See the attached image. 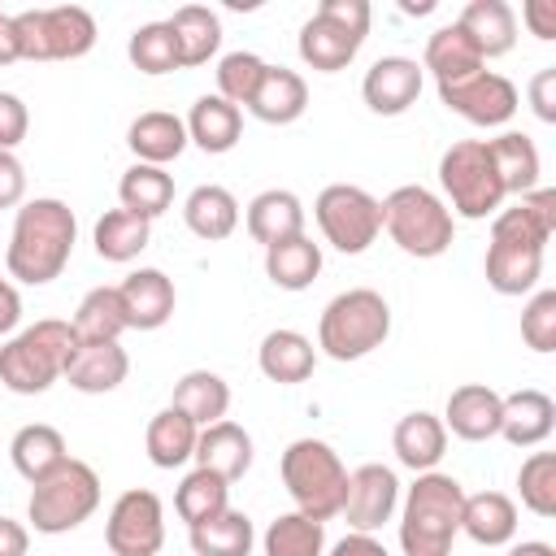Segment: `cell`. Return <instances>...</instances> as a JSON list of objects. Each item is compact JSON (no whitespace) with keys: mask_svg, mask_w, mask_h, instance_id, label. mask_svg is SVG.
<instances>
[{"mask_svg":"<svg viewBox=\"0 0 556 556\" xmlns=\"http://www.w3.org/2000/svg\"><path fill=\"white\" fill-rule=\"evenodd\" d=\"M74 239H78V222L65 200L43 195V200L22 204L13 222V239H9V274L30 287L52 282L65 269Z\"/></svg>","mask_w":556,"mask_h":556,"instance_id":"6da1fadb","label":"cell"},{"mask_svg":"<svg viewBox=\"0 0 556 556\" xmlns=\"http://www.w3.org/2000/svg\"><path fill=\"white\" fill-rule=\"evenodd\" d=\"M78 352V334L61 317H43L0 348V382L17 395L48 391Z\"/></svg>","mask_w":556,"mask_h":556,"instance_id":"7a4b0ae2","label":"cell"},{"mask_svg":"<svg viewBox=\"0 0 556 556\" xmlns=\"http://www.w3.org/2000/svg\"><path fill=\"white\" fill-rule=\"evenodd\" d=\"M460 508H465V491L456 478L421 473L404 500V521H400L404 556H447L460 530Z\"/></svg>","mask_w":556,"mask_h":556,"instance_id":"3957f363","label":"cell"},{"mask_svg":"<svg viewBox=\"0 0 556 556\" xmlns=\"http://www.w3.org/2000/svg\"><path fill=\"white\" fill-rule=\"evenodd\" d=\"M391 334V308L374 287H352L339 291L326 308H321V326H317V343L330 361H356L374 348H382V339Z\"/></svg>","mask_w":556,"mask_h":556,"instance_id":"277c9868","label":"cell"},{"mask_svg":"<svg viewBox=\"0 0 556 556\" xmlns=\"http://www.w3.org/2000/svg\"><path fill=\"white\" fill-rule=\"evenodd\" d=\"M282 482L295 500V508L313 521H326L339 513L343 504V486H348V469L339 460V452L321 439H295L282 452Z\"/></svg>","mask_w":556,"mask_h":556,"instance_id":"5b68a950","label":"cell"},{"mask_svg":"<svg viewBox=\"0 0 556 556\" xmlns=\"http://www.w3.org/2000/svg\"><path fill=\"white\" fill-rule=\"evenodd\" d=\"M100 504V478L87 460L65 456L48 478L35 482L30 491V521L39 534H65L83 526Z\"/></svg>","mask_w":556,"mask_h":556,"instance_id":"8992f818","label":"cell"},{"mask_svg":"<svg viewBox=\"0 0 556 556\" xmlns=\"http://www.w3.org/2000/svg\"><path fill=\"white\" fill-rule=\"evenodd\" d=\"M365 30H369L365 0H321V9L300 26V56L313 70L334 74L361 52Z\"/></svg>","mask_w":556,"mask_h":556,"instance_id":"52a82bcc","label":"cell"},{"mask_svg":"<svg viewBox=\"0 0 556 556\" xmlns=\"http://www.w3.org/2000/svg\"><path fill=\"white\" fill-rule=\"evenodd\" d=\"M382 226L408 256H439L452 248V213L443 200L417 182L395 187L382 200Z\"/></svg>","mask_w":556,"mask_h":556,"instance_id":"ba28073f","label":"cell"},{"mask_svg":"<svg viewBox=\"0 0 556 556\" xmlns=\"http://www.w3.org/2000/svg\"><path fill=\"white\" fill-rule=\"evenodd\" d=\"M439 182L452 195V208L460 217H486L504 200V187L495 178V165L482 139H456L439 156Z\"/></svg>","mask_w":556,"mask_h":556,"instance_id":"9c48e42d","label":"cell"},{"mask_svg":"<svg viewBox=\"0 0 556 556\" xmlns=\"http://www.w3.org/2000/svg\"><path fill=\"white\" fill-rule=\"evenodd\" d=\"M313 213H317L321 235H326L339 252H348V256L365 252V248L378 239V230H382V204H378L365 187H352V182H330V187H321Z\"/></svg>","mask_w":556,"mask_h":556,"instance_id":"30bf717a","label":"cell"},{"mask_svg":"<svg viewBox=\"0 0 556 556\" xmlns=\"http://www.w3.org/2000/svg\"><path fill=\"white\" fill-rule=\"evenodd\" d=\"M104 543L113 556H156L165 543V513H161L156 491H148V486L122 491L109 508Z\"/></svg>","mask_w":556,"mask_h":556,"instance_id":"8fae6325","label":"cell"},{"mask_svg":"<svg viewBox=\"0 0 556 556\" xmlns=\"http://www.w3.org/2000/svg\"><path fill=\"white\" fill-rule=\"evenodd\" d=\"M439 100L478 126H500L517 113V87L491 70H478L460 83H439Z\"/></svg>","mask_w":556,"mask_h":556,"instance_id":"7c38bea8","label":"cell"},{"mask_svg":"<svg viewBox=\"0 0 556 556\" xmlns=\"http://www.w3.org/2000/svg\"><path fill=\"white\" fill-rule=\"evenodd\" d=\"M395 500H400V482L387 465H361L348 473V486H343V504L339 513L348 517V526L356 534H369L378 530L391 513H395Z\"/></svg>","mask_w":556,"mask_h":556,"instance_id":"4fadbf2b","label":"cell"},{"mask_svg":"<svg viewBox=\"0 0 556 556\" xmlns=\"http://www.w3.org/2000/svg\"><path fill=\"white\" fill-rule=\"evenodd\" d=\"M361 96L374 113L395 117L421 96V65L413 56H378L361 83Z\"/></svg>","mask_w":556,"mask_h":556,"instance_id":"5bb4252c","label":"cell"},{"mask_svg":"<svg viewBox=\"0 0 556 556\" xmlns=\"http://www.w3.org/2000/svg\"><path fill=\"white\" fill-rule=\"evenodd\" d=\"M552 426H556V404L547 391L521 387L513 395H500V434L513 447H530V443L547 439Z\"/></svg>","mask_w":556,"mask_h":556,"instance_id":"9a60e30c","label":"cell"},{"mask_svg":"<svg viewBox=\"0 0 556 556\" xmlns=\"http://www.w3.org/2000/svg\"><path fill=\"white\" fill-rule=\"evenodd\" d=\"M117 295H122L126 326H135V330H156L174 313V282L161 269H135L117 287Z\"/></svg>","mask_w":556,"mask_h":556,"instance_id":"2e32d148","label":"cell"},{"mask_svg":"<svg viewBox=\"0 0 556 556\" xmlns=\"http://www.w3.org/2000/svg\"><path fill=\"white\" fill-rule=\"evenodd\" d=\"M195 460H200V469H213L217 478L235 482L252 465V434L222 417L195 434Z\"/></svg>","mask_w":556,"mask_h":556,"instance_id":"e0dca14e","label":"cell"},{"mask_svg":"<svg viewBox=\"0 0 556 556\" xmlns=\"http://www.w3.org/2000/svg\"><path fill=\"white\" fill-rule=\"evenodd\" d=\"M304 104H308V87H304V78H300L295 70H287V65H265V74H261V83H256V91H252V100H248V109H252L261 122H269V126L295 122V117L304 113Z\"/></svg>","mask_w":556,"mask_h":556,"instance_id":"ac0fdd59","label":"cell"},{"mask_svg":"<svg viewBox=\"0 0 556 556\" xmlns=\"http://www.w3.org/2000/svg\"><path fill=\"white\" fill-rule=\"evenodd\" d=\"M126 369H130L126 348L117 339H104V343H78L74 361L65 365V378L87 395H104L126 378Z\"/></svg>","mask_w":556,"mask_h":556,"instance_id":"d6986e66","label":"cell"},{"mask_svg":"<svg viewBox=\"0 0 556 556\" xmlns=\"http://www.w3.org/2000/svg\"><path fill=\"white\" fill-rule=\"evenodd\" d=\"M248 235L256 243H265V248L304 235V208H300V200L291 191H282V187H269V191L252 195V204H248Z\"/></svg>","mask_w":556,"mask_h":556,"instance_id":"ffe728a7","label":"cell"},{"mask_svg":"<svg viewBox=\"0 0 556 556\" xmlns=\"http://www.w3.org/2000/svg\"><path fill=\"white\" fill-rule=\"evenodd\" d=\"M447 426L456 439L482 443L491 434H500V395L482 382H465L447 395Z\"/></svg>","mask_w":556,"mask_h":556,"instance_id":"44dd1931","label":"cell"},{"mask_svg":"<svg viewBox=\"0 0 556 556\" xmlns=\"http://www.w3.org/2000/svg\"><path fill=\"white\" fill-rule=\"evenodd\" d=\"M126 143L143 165H165L187 148V126L165 109H148V113H139L130 122Z\"/></svg>","mask_w":556,"mask_h":556,"instance_id":"7402d4cb","label":"cell"},{"mask_svg":"<svg viewBox=\"0 0 556 556\" xmlns=\"http://www.w3.org/2000/svg\"><path fill=\"white\" fill-rule=\"evenodd\" d=\"M391 447L395 456L417 469V473H430L447 447V426L434 417V413H408L395 421V434H391Z\"/></svg>","mask_w":556,"mask_h":556,"instance_id":"603a6c76","label":"cell"},{"mask_svg":"<svg viewBox=\"0 0 556 556\" xmlns=\"http://www.w3.org/2000/svg\"><path fill=\"white\" fill-rule=\"evenodd\" d=\"M96 43V17L83 4H52L43 9V61L83 56Z\"/></svg>","mask_w":556,"mask_h":556,"instance_id":"cb8c5ba5","label":"cell"},{"mask_svg":"<svg viewBox=\"0 0 556 556\" xmlns=\"http://www.w3.org/2000/svg\"><path fill=\"white\" fill-rule=\"evenodd\" d=\"M9 456H13V469L35 486L39 478H48V473L65 460V439H61L56 426H48V421H30V426H22V430L13 434Z\"/></svg>","mask_w":556,"mask_h":556,"instance_id":"d4e9b609","label":"cell"},{"mask_svg":"<svg viewBox=\"0 0 556 556\" xmlns=\"http://www.w3.org/2000/svg\"><path fill=\"white\" fill-rule=\"evenodd\" d=\"M460 530L473 539V543H508L513 530H517V504L504 495V491H478V495H465V508H460Z\"/></svg>","mask_w":556,"mask_h":556,"instance_id":"484cf974","label":"cell"},{"mask_svg":"<svg viewBox=\"0 0 556 556\" xmlns=\"http://www.w3.org/2000/svg\"><path fill=\"white\" fill-rule=\"evenodd\" d=\"M182 126H187V139H195L204 152H230L239 143L243 117H239V104H230L222 96H200Z\"/></svg>","mask_w":556,"mask_h":556,"instance_id":"4316f807","label":"cell"},{"mask_svg":"<svg viewBox=\"0 0 556 556\" xmlns=\"http://www.w3.org/2000/svg\"><path fill=\"white\" fill-rule=\"evenodd\" d=\"M486 152H491V165H495V178H500L504 195H508V191L526 195V191L539 187V148H534L530 135L508 130V135L491 139Z\"/></svg>","mask_w":556,"mask_h":556,"instance_id":"83f0119b","label":"cell"},{"mask_svg":"<svg viewBox=\"0 0 556 556\" xmlns=\"http://www.w3.org/2000/svg\"><path fill=\"white\" fill-rule=\"evenodd\" d=\"M543 269V248H526V243H500L491 239L486 248V282L500 295H521L539 282Z\"/></svg>","mask_w":556,"mask_h":556,"instance_id":"f1b7e54d","label":"cell"},{"mask_svg":"<svg viewBox=\"0 0 556 556\" xmlns=\"http://www.w3.org/2000/svg\"><path fill=\"white\" fill-rule=\"evenodd\" d=\"M313 365H317V352L300 330H269L261 339V374L269 382H282V387L304 382Z\"/></svg>","mask_w":556,"mask_h":556,"instance_id":"f546056e","label":"cell"},{"mask_svg":"<svg viewBox=\"0 0 556 556\" xmlns=\"http://www.w3.org/2000/svg\"><path fill=\"white\" fill-rule=\"evenodd\" d=\"M456 26L478 43L482 61L508 52L513 39H517V17H513V9H508L504 0H469Z\"/></svg>","mask_w":556,"mask_h":556,"instance_id":"4dcf8cb0","label":"cell"},{"mask_svg":"<svg viewBox=\"0 0 556 556\" xmlns=\"http://www.w3.org/2000/svg\"><path fill=\"white\" fill-rule=\"evenodd\" d=\"M426 70H430L439 83H460V78H469V74L482 70V52H478V43L452 22V26H439V30L430 35V43H426Z\"/></svg>","mask_w":556,"mask_h":556,"instance_id":"1f68e13d","label":"cell"},{"mask_svg":"<svg viewBox=\"0 0 556 556\" xmlns=\"http://www.w3.org/2000/svg\"><path fill=\"white\" fill-rule=\"evenodd\" d=\"M265 274H269V282L282 287V291H304V287L321 274V248H317L308 235L282 239V243L265 248Z\"/></svg>","mask_w":556,"mask_h":556,"instance_id":"d6a6232c","label":"cell"},{"mask_svg":"<svg viewBox=\"0 0 556 556\" xmlns=\"http://www.w3.org/2000/svg\"><path fill=\"white\" fill-rule=\"evenodd\" d=\"M169 408H178L195 426H213L230 408V387L217 374H208V369H191V374H182L174 382V404Z\"/></svg>","mask_w":556,"mask_h":556,"instance_id":"836d02e7","label":"cell"},{"mask_svg":"<svg viewBox=\"0 0 556 556\" xmlns=\"http://www.w3.org/2000/svg\"><path fill=\"white\" fill-rule=\"evenodd\" d=\"M195 434L200 426L191 417H182L178 408H161L152 421H148V460L156 469H178L182 460L195 456Z\"/></svg>","mask_w":556,"mask_h":556,"instance_id":"e575fe53","label":"cell"},{"mask_svg":"<svg viewBox=\"0 0 556 556\" xmlns=\"http://www.w3.org/2000/svg\"><path fill=\"white\" fill-rule=\"evenodd\" d=\"M117 195H122V208L126 213H139V217H161L169 204H174V178L161 169V165H143L135 161L122 182H117Z\"/></svg>","mask_w":556,"mask_h":556,"instance_id":"d590c367","label":"cell"},{"mask_svg":"<svg viewBox=\"0 0 556 556\" xmlns=\"http://www.w3.org/2000/svg\"><path fill=\"white\" fill-rule=\"evenodd\" d=\"M182 217H187L191 235H200V239L213 243V239H226V235L239 226V204H235V195H230L226 187L204 182V187H195V191L187 195Z\"/></svg>","mask_w":556,"mask_h":556,"instance_id":"8d00e7d4","label":"cell"},{"mask_svg":"<svg viewBox=\"0 0 556 556\" xmlns=\"http://www.w3.org/2000/svg\"><path fill=\"white\" fill-rule=\"evenodd\" d=\"M169 30L178 39L182 65H204L217 52V43H222V22H217V13L208 4H182V9H174Z\"/></svg>","mask_w":556,"mask_h":556,"instance_id":"74e56055","label":"cell"},{"mask_svg":"<svg viewBox=\"0 0 556 556\" xmlns=\"http://www.w3.org/2000/svg\"><path fill=\"white\" fill-rule=\"evenodd\" d=\"M191 552L195 556H248L252 552V521H248V513L222 508L217 517L191 526Z\"/></svg>","mask_w":556,"mask_h":556,"instance_id":"f35d334b","label":"cell"},{"mask_svg":"<svg viewBox=\"0 0 556 556\" xmlns=\"http://www.w3.org/2000/svg\"><path fill=\"white\" fill-rule=\"evenodd\" d=\"M74 334L78 343H104V339H117L126 330V313H122V295L117 287H91L74 313Z\"/></svg>","mask_w":556,"mask_h":556,"instance_id":"ab89813d","label":"cell"},{"mask_svg":"<svg viewBox=\"0 0 556 556\" xmlns=\"http://www.w3.org/2000/svg\"><path fill=\"white\" fill-rule=\"evenodd\" d=\"M152 239V222L139 217V213H126V208H109L100 222H96V252L104 261H130L148 248Z\"/></svg>","mask_w":556,"mask_h":556,"instance_id":"60d3db41","label":"cell"},{"mask_svg":"<svg viewBox=\"0 0 556 556\" xmlns=\"http://www.w3.org/2000/svg\"><path fill=\"white\" fill-rule=\"evenodd\" d=\"M326 526L304 513H282L265 530V556H321Z\"/></svg>","mask_w":556,"mask_h":556,"instance_id":"b9f144b4","label":"cell"},{"mask_svg":"<svg viewBox=\"0 0 556 556\" xmlns=\"http://www.w3.org/2000/svg\"><path fill=\"white\" fill-rule=\"evenodd\" d=\"M226 478H217L213 469H191L182 482H178V495H174V508L187 526H200L208 517H217L226 508Z\"/></svg>","mask_w":556,"mask_h":556,"instance_id":"7bdbcfd3","label":"cell"},{"mask_svg":"<svg viewBox=\"0 0 556 556\" xmlns=\"http://www.w3.org/2000/svg\"><path fill=\"white\" fill-rule=\"evenodd\" d=\"M126 52H130L135 70H143V74H169V70L182 65V56H178V39H174L169 22H143V26L130 35Z\"/></svg>","mask_w":556,"mask_h":556,"instance_id":"ee69618b","label":"cell"},{"mask_svg":"<svg viewBox=\"0 0 556 556\" xmlns=\"http://www.w3.org/2000/svg\"><path fill=\"white\" fill-rule=\"evenodd\" d=\"M517 486H521V504L530 513L556 517V456L552 452H534L530 460H521Z\"/></svg>","mask_w":556,"mask_h":556,"instance_id":"f6af8a7d","label":"cell"},{"mask_svg":"<svg viewBox=\"0 0 556 556\" xmlns=\"http://www.w3.org/2000/svg\"><path fill=\"white\" fill-rule=\"evenodd\" d=\"M261 74H265V61L256 52H226L217 65V96L230 104H248Z\"/></svg>","mask_w":556,"mask_h":556,"instance_id":"bcb514c9","label":"cell"},{"mask_svg":"<svg viewBox=\"0 0 556 556\" xmlns=\"http://www.w3.org/2000/svg\"><path fill=\"white\" fill-rule=\"evenodd\" d=\"M521 339L534 352H552L556 348V291H539L526 313H521Z\"/></svg>","mask_w":556,"mask_h":556,"instance_id":"7dc6e473","label":"cell"},{"mask_svg":"<svg viewBox=\"0 0 556 556\" xmlns=\"http://www.w3.org/2000/svg\"><path fill=\"white\" fill-rule=\"evenodd\" d=\"M547 226H539L521 204L517 208H504V213H495V222H491V239H500V243H526V248H543L547 243Z\"/></svg>","mask_w":556,"mask_h":556,"instance_id":"c3c4849f","label":"cell"},{"mask_svg":"<svg viewBox=\"0 0 556 556\" xmlns=\"http://www.w3.org/2000/svg\"><path fill=\"white\" fill-rule=\"evenodd\" d=\"M26 126H30L26 104L13 91H0V152H9L13 143H22L26 139Z\"/></svg>","mask_w":556,"mask_h":556,"instance_id":"681fc988","label":"cell"},{"mask_svg":"<svg viewBox=\"0 0 556 556\" xmlns=\"http://www.w3.org/2000/svg\"><path fill=\"white\" fill-rule=\"evenodd\" d=\"M530 104H534V113H539L543 122H556V65H547V70L534 74V83H530Z\"/></svg>","mask_w":556,"mask_h":556,"instance_id":"f907efd6","label":"cell"},{"mask_svg":"<svg viewBox=\"0 0 556 556\" xmlns=\"http://www.w3.org/2000/svg\"><path fill=\"white\" fill-rule=\"evenodd\" d=\"M26 191V174H22V161L13 152H0V208H13Z\"/></svg>","mask_w":556,"mask_h":556,"instance_id":"816d5d0a","label":"cell"},{"mask_svg":"<svg viewBox=\"0 0 556 556\" xmlns=\"http://www.w3.org/2000/svg\"><path fill=\"white\" fill-rule=\"evenodd\" d=\"M521 208H526L539 226L556 230V191H552V187H534V191H526V195H521Z\"/></svg>","mask_w":556,"mask_h":556,"instance_id":"f5cc1de1","label":"cell"},{"mask_svg":"<svg viewBox=\"0 0 556 556\" xmlns=\"http://www.w3.org/2000/svg\"><path fill=\"white\" fill-rule=\"evenodd\" d=\"M526 22L534 26L539 39H556V0H530L526 4Z\"/></svg>","mask_w":556,"mask_h":556,"instance_id":"db71d44e","label":"cell"},{"mask_svg":"<svg viewBox=\"0 0 556 556\" xmlns=\"http://www.w3.org/2000/svg\"><path fill=\"white\" fill-rule=\"evenodd\" d=\"M26 547H30L26 526L13 517H0V556H26Z\"/></svg>","mask_w":556,"mask_h":556,"instance_id":"11a10c76","label":"cell"},{"mask_svg":"<svg viewBox=\"0 0 556 556\" xmlns=\"http://www.w3.org/2000/svg\"><path fill=\"white\" fill-rule=\"evenodd\" d=\"M330 556H391V552L374 534H348V539H339L330 547Z\"/></svg>","mask_w":556,"mask_h":556,"instance_id":"9f6ffc18","label":"cell"},{"mask_svg":"<svg viewBox=\"0 0 556 556\" xmlns=\"http://www.w3.org/2000/svg\"><path fill=\"white\" fill-rule=\"evenodd\" d=\"M17 317H22V295H17L13 282L0 278V334H9L17 326Z\"/></svg>","mask_w":556,"mask_h":556,"instance_id":"6f0895ef","label":"cell"},{"mask_svg":"<svg viewBox=\"0 0 556 556\" xmlns=\"http://www.w3.org/2000/svg\"><path fill=\"white\" fill-rule=\"evenodd\" d=\"M17 61V39H13V17L0 9V65Z\"/></svg>","mask_w":556,"mask_h":556,"instance_id":"680465c9","label":"cell"},{"mask_svg":"<svg viewBox=\"0 0 556 556\" xmlns=\"http://www.w3.org/2000/svg\"><path fill=\"white\" fill-rule=\"evenodd\" d=\"M508 556H556V547L552 543H517Z\"/></svg>","mask_w":556,"mask_h":556,"instance_id":"91938a15","label":"cell"}]
</instances>
